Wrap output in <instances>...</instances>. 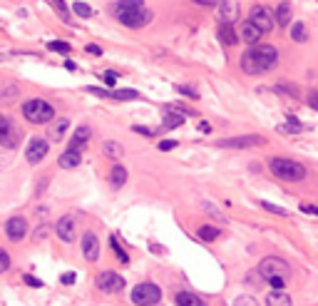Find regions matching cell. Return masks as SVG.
<instances>
[{
  "label": "cell",
  "instance_id": "1",
  "mask_svg": "<svg viewBox=\"0 0 318 306\" xmlns=\"http://www.w3.org/2000/svg\"><path fill=\"white\" fill-rule=\"evenodd\" d=\"M278 62V50L273 45H254L251 50H246L241 55V70L249 75H259L271 70Z\"/></svg>",
  "mask_w": 318,
  "mask_h": 306
},
{
  "label": "cell",
  "instance_id": "2",
  "mask_svg": "<svg viewBox=\"0 0 318 306\" xmlns=\"http://www.w3.org/2000/svg\"><path fill=\"white\" fill-rule=\"evenodd\" d=\"M112 13L124 28H142L152 20V10H147L142 0H119L112 5Z\"/></svg>",
  "mask_w": 318,
  "mask_h": 306
},
{
  "label": "cell",
  "instance_id": "3",
  "mask_svg": "<svg viewBox=\"0 0 318 306\" xmlns=\"http://www.w3.org/2000/svg\"><path fill=\"white\" fill-rule=\"evenodd\" d=\"M268 170L276 180L283 182H301L306 180V167L296 160H286V157H271L268 160Z\"/></svg>",
  "mask_w": 318,
  "mask_h": 306
},
{
  "label": "cell",
  "instance_id": "4",
  "mask_svg": "<svg viewBox=\"0 0 318 306\" xmlns=\"http://www.w3.org/2000/svg\"><path fill=\"white\" fill-rule=\"evenodd\" d=\"M23 115H25V120L33 122V124H50V122L55 120L53 105L45 102V100H40V97L28 100V102L23 105Z\"/></svg>",
  "mask_w": 318,
  "mask_h": 306
},
{
  "label": "cell",
  "instance_id": "5",
  "mask_svg": "<svg viewBox=\"0 0 318 306\" xmlns=\"http://www.w3.org/2000/svg\"><path fill=\"white\" fill-rule=\"evenodd\" d=\"M162 301V289L152 281H142L132 289V304L134 306H157Z\"/></svg>",
  "mask_w": 318,
  "mask_h": 306
},
{
  "label": "cell",
  "instance_id": "6",
  "mask_svg": "<svg viewBox=\"0 0 318 306\" xmlns=\"http://www.w3.org/2000/svg\"><path fill=\"white\" fill-rule=\"evenodd\" d=\"M259 274L264 276V279H286L288 274H291V266L283 261V259H278V256H266V259H261V264H259Z\"/></svg>",
  "mask_w": 318,
  "mask_h": 306
},
{
  "label": "cell",
  "instance_id": "7",
  "mask_svg": "<svg viewBox=\"0 0 318 306\" xmlns=\"http://www.w3.org/2000/svg\"><path fill=\"white\" fill-rule=\"evenodd\" d=\"M48 152H50V142L45 137H30V142L25 147V160L30 165H40L48 157Z\"/></svg>",
  "mask_w": 318,
  "mask_h": 306
},
{
  "label": "cell",
  "instance_id": "8",
  "mask_svg": "<svg viewBox=\"0 0 318 306\" xmlns=\"http://www.w3.org/2000/svg\"><path fill=\"white\" fill-rule=\"evenodd\" d=\"M18 142H20V129L5 115H0V144L5 149H15Z\"/></svg>",
  "mask_w": 318,
  "mask_h": 306
},
{
  "label": "cell",
  "instance_id": "9",
  "mask_svg": "<svg viewBox=\"0 0 318 306\" xmlns=\"http://www.w3.org/2000/svg\"><path fill=\"white\" fill-rule=\"evenodd\" d=\"M97 289L105 294H119L124 289V279L117 271H102L97 276Z\"/></svg>",
  "mask_w": 318,
  "mask_h": 306
},
{
  "label": "cell",
  "instance_id": "10",
  "mask_svg": "<svg viewBox=\"0 0 318 306\" xmlns=\"http://www.w3.org/2000/svg\"><path fill=\"white\" fill-rule=\"evenodd\" d=\"M249 20H251L261 33H268V30H273V25H276L273 15H271V13H268V8H264V5H254V8H251Z\"/></svg>",
  "mask_w": 318,
  "mask_h": 306
},
{
  "label": "cell",
  "instance_id": "11",
  "mask_svg": "<svg viewBox=\"0 0 318 306\" xmlns=\"http://www.w3.org/2000/svg\"><path fill=\"white\" fill-rule=\"evenodd\" d=\"M216 144H219V147H231V149H244V147H259V144H264V137H261V134L226 137V139H219Z\"/></svg>",
  "mask_w": 318,
  "mask_h": 306
},
{
  "label": "cell",
  "instance_id": "12",
  "mask_svg": "<svg viewBox=\"0 0 318 306\" xmlns=\"http://www.w3.org/2000/svg\"><path fill=\"white\" fill-rule=\"evenodd\" d=\"M216 13H219L221 25H234L239 20V0H219Z\"/></svg>",
  "mask_w": 318,
  "mask_h": 306
},
{
  "label": "cell",
  "instance_id": "13",
  "mask_svg": "<svg viewBox=\"0 0 318 306\" xmlns=\"http://www.w3.org/2000/svg\"><path fill=\"white\" fill-rule=\"evenodd\" d=\"M5 234H8V239H13V242H23L25 234H28V219H25V217H10V219L5 222Z\"/></svg>",
  "mask_w": 318,
  "mask_h": 306
},
{
  "label": "cell",
  "instance_id": "14",
  "mask_svg": "<svg viewBox=\"0 0 318 306\" xmlns=\"http://www.w3.org/2000/svg\"><path fill=\"white\" fill-rule=\"evenodd\" d=\"M82 254L87 261H97L100 259V239L95 232H85L82 234Z\"/></svg>",
  "mask_w": 318,
  "mask_h": 306
},
{
  "label": "cell",
  "instance_id": "15",
  "mask_svg": "<svg viewBox=\"0 0 318 306\" xmlns=\"http://www.w3.org/2000/svg\"><path fill=\"white\" fill-rule=\"evenodd\" d=\"M264 38V33L251 23V20H244L241 25H239V40L241 43H249V45H259V40Z\"/></svg>",
  "mask_w": 318,
  "mask_h": 306
},
{
  "label": "cell",
  "instance_id": "16",
  "mask_svg": "<svg viewBox=\"0 0 318 306\" xmlns=\"http://www.w3.org/2000/svg\"><path fill=\"white\" fill-rule=\"evenodd\" d=\"M55 232H57V237H60V242H65V244H72L75 242V219L67 214V217H60L57 219V227H55Z\"/></svg>",
  "mask_w": 318,
  "mask_h": 306
},
{
  "label": "cell",
  "instance_id": "17",
  "mask_svg": "<svg viewBox=\"0 0 318 306\" xmlns=\"http://www.w3.org/2000/svg\"><path fill=\"white\" fill-rule=\"evenodd\" d=\"M90 137H92V129L87 127V124H82V127H77L75 129V134H72V139H70V147L67 149H75V152H80L87 142H90Z\"/></svg>",
  "mask_w": 318,
  "mask_h": 306
},
{
  "label": "cell",
  "instance_id": "18",
  "mask_svg": "<svg viewBox=\"0 0 318 306\" xmlns=\"http://www.w3.org/2000/svg\"><path fill=\"white\" fill-rule=\"evenodd\" d=\"M80 162H82V155L75 152V149H65L60 155V160H57V165L62 170H75V167H80Z\"/></svg>",
  "mask_w": 318,
  "mask_h": 306
},
{
  "label": "cell",
  "instance_id": "19",
  "mask_svg": "<svg viewBox=\"0 0 318 306\" xmlns=\"http://www.w3.org/2000/svg\"><path fill=\"white\" fill-rule=\"evenodd\" d=\"M273 20H276V25H278V28L291 25V20H293L291 3H278V8H276V13H273Z\"/></svg>",
  "mask_w": 318,
  "mask_h": 306
},
{
  "label": "cell",
  "instance_id": "20",
  "mask_svg": "<svg viewBox=\"0 0 318 306\" xmlns=\"http://www.w3.org/2000/svg\"><path fill=\"white\" fill-rule=\"evenodd\" d=\"M174 304H177V306H207L204 299H199V296L192 294V291H177V294H174Z\"/></svg>",
  "mask_w": 318,
  "mask_h": 306
},
{
  "label": "cell",
  "instance_id": "21",
  "mask_svg": "<svg viewBox=\"0 0 318 306\" xmlns=\"http://www.w3.org/2000/svg\"><path fill=\"white\" fill-rule=\"evenodd\" d=\"M67 127H70V120H67V117L53 120V122H50V139H53V142H60V139L65 137Z\"/></svg>",
  "mask_w": 318,
  "mask_h": 306
},
{
  "label": "cell",
  "instance_id": "22",
  "mask_svg": "<svg viewBox=\"0 0 318 306\" xmlns=\"http://www.w3.org/2000/svg\"><path fill=\"white\" fill-rule=\"evenodd\" d=\"M216 35H219V40H221L224 45H236V43H239V33L234 30V25H219Z\"/></svg>",
  "mask_w": 318,
  "mask_h": 306
},
{
  "label": "cell",
  "instance_id": "23",
  "mask_svg": "<svg viewBox=\"0 0 318 306\" xmlns=\"http://www.w3.org/2000/svg\"><path fill=\"white\" fill-rule=\"evenodd\" d=\"M102 152L109 157V160H122V155H124V149H122V144L119 142H114V139H107L105 144H102Z\"/></svg>",
  "mask_w": 318,
  "mask_h": 306
},
{
  "label": "cell",
  "instance_id": "24",
  "mask_svg": "<svg viewBox=\"0 0 318 306\" xmlns=\"http://www.w3.org/2000/svg\"><path fill=\"white\" fill-rule=\"evenodd\" d=\"M266 306H291V296L286 291H271L266 296Z\"/></svg>",
  "mask_w": 318,
  "mask_h": 306
},
{
  "label": "cell",
  "instance_id": "25",
  "mask_svg": "<svg viewBox=\"0 0 318 306\" xmlns=\"http://www.w3.org/2000/svg\"><path fill=\"white\" fill-rule=\"evenodd\" d=\"M109 182H112L114 187H122V184L127 182V170H124L122 165H114L112 172H109Z\"/></svg>",
  "mask_w": 318,
  "mask_h": 306
},
{
  "label": "cell",
  "instance_id": "26",
  "mask_svg": "<svg viewBox=\"0 0 318 306\" xmlns=\"http://www.w3.org/2000/svg\"><path fill=\"white\" fill-rule=\"evenodd\" d=\"M291 38H293L296 43H306V40H308V30H306V25H303L301 20H296V23H293V28H291Z\"/></svg>",
  "mask_w": 318,
  "mask_h": 306
},
{
  "label": "cell",
  "instance_id": "27",
  "mask_svg": "<svg viewBox=\"0 0 318 306\" xmlns=\"http://www.w3.org/2000/svg\"><path fill=\"white\" fill-rule=\"evenodd\" d=\"M197 237H199V239H204V242H214V239H219V229H216V227L204 224V227H199V229H197Z\"/></svg>",
  "mask_w": 318,
  "mask_h": 306
},
{
  "label": "cell",
  "instance_id": "28",
  "mask_svg": "<svg viewBox=\"0 0 318 306\" xmlns=\"http://www.w3.org/2000/svg\"><path fill=\"white\" fill-rule=\"evenodd\" d=\"M184 124V115L179 112H167L164 117V129H174V127H182Z\"/></svg>",
  "mask_w": 318,
  "mask_h": 306
},
{
  "label": "cell",
  "instance_id": "29",
  "mask_svg": "<svg viewBox=\"0 0 318 306\" xmlns=\"http://www.w3.org/2000/svg\"><path fill=\"white\" fill-rule=\"evenodd\" d=\"M109 100H139L137 90H114L109 92Z\"/></svg>",
  "mask_w": 318,
  "mask_h": 306
},
{
  "label": "cell",
  "instance_id": "30",
  "mask_svg": "<svg viewBox=\"0 0 318 306\" xmlns=\"http://www.w3.org/2000/svg\"><path fill=\"white\" fill-rule=\"evenodd\" d=\"M109 246L114 249V254H117V259L122 261V264H129V254L119 246V242H117V237H109Z\"/></svg>",
  "mask_w": 318,
  "mask_h": 306
},
{
  "label": "cell",
  "instance_id": "31",
  "mask_svg": "<svg viewBox=\"0 0 318 306\" xmlns=\"http://www.w3.org/2000/svg\"><path fill=\"white\" fill-rule=\"evenodd\" d=\"M50 3H53V8L60 13V18H62L65 23H72V20H70V10H67V5H65V0H50Z\"/></svg>",
  "mask_w": 318,
  "mask_h": 306
},
{
  "label": "cell",
  "instance_id": "32",
  "mask_svg": "<svg viewBox=\"0 0 318 306\" xmlns=\"http://www.w3.org/2000/svg\"><path fill=\"white\" fill-rule=\"evenodd\" d=\"M231 306H261V304H259V299H254V296H249V294H241V296L234 299Z\"/></svg>",
  "mask_w": 318,
  "mask_h": 306
},
{
  "label": "cell",
  "instance_id": "33",
  "mask_svg": "<svg viewBox=\"0 0 318 306\" xmlns=\"http://www.w3.org/2000/svg\"><path fill=\"white\" fill-rule=\"evenodd\" d=\"M72 10H75V13H77L80 18H90V15H92V8H90L87 3H82V0H75Z\"/></svg>",
  "mask_w": 318,
  "mask_h": 306
},
{
  "label": "cell",
  "instance_id": "34",
  "mask_svg": "<svg viewBox=\"0 0 318 306\" xmlns=\"http://www.w3.org/2000/svg\"><path fill=\"white\" fill-rule=\"evenodd\" d=\"M281 132H301L303 129V124L296 120V117H288V124H283V127H278Z\"/></svg>",
  "mask_w": 318,
  "mask_h": 306
},
{
  "label": "cell",
  "instance_id": "35",
  "mask_svg": "<svg viewBox=\"0 0 318 306\" xmlns=\"http://www.w3.org/2000/svg\"><path fill=\"white\" fill-rule=\"evenodd\" d=\"M261 207H264L266 212H271V214H278V217H288V209H283V207H276V204H271V202H261Z\"/></svg>",
  "mask_w": 318,
  "mask_h": 306
},
{
  "label": "cell",
  "instance_id": "36",
  "mask_svg": "<svg viewBox=\"0 0 318 306\" xmlns=\"http://www.w3.org/2000/svg\"><path fill=\"white\" fill-rule=\"evenodd\" d=\"M276 92H286V95H291V97H298V90H296L293 85H288V82H278V85H276Z\"/></svg>",
  "mask_w": 318,
  "mask_h": 306
},
{
  "label": "cell",
  "instance_id": "37",
  "mask_svg": "<svg viewBox=\"0 0 318 306\" xmlns=\"http://www.w3.org/2000/svg\"><path fill=\"white\" fill-rule=\"evenodd\" d=\"M48 48L55 50V53H70V45L62 43V40H53V43H48Z\"/></svg>",
  "mask_w": 318,
  "mask_h": 306
},
{
  "label": "cell",
  "instance_id": "38",
  "mask_svg": "<svg viewBox=\"0 0 318 306\" xmlns=\"http://www.w3.org/2000/svg\"><path fill=\"white\" fill-rule=\"evenodd\" d=\"M8 269H10V256H8L5 249H0V274L8 271Z\"/></svg>",
  "mask_w": 318,
  "mask_h": 306
},
{
  "label": "cell",
  "instance_id": "39",
  "mask_svg": "<svg viewBox=\"0 0 318 306\" xmlns=\"http://www.w3.org/2000/svg\"><path fill=\"white\" fill-rule=\"evenodd\" d=\"M102 80L112 87V85H117V80H119V75L114 72V70H107V72H102Z\"/></svg>",
  "mask_w": 318,
  "mask_h": 306
},
{
  "label": "cell",
  "instance_id": "40",
  "mask_svg": "<svg viewBox=\"0 0 318 306\" xmlns=\"http://www.w3.org/2000/svg\"><path fill=\"white\" fill-rule=\"evenodd\" d=\"M179 142L177 139H162V142H159V149H162V152H169V149H174Z\"/></svg>",
  "mask_w": 318,
  "mask_h": 306
},
{
  "label": "cell",
  "instance_id": "41",
  "mask_svg": "<svg viewBox=\"0 0 318 306\" xmlns=\"http://www.w3.org/2000/svg\"><path fill=\"white\" fill-rule=\"evenodd\" d=\"M177 90H179L182 95H189L192 100H197V97H199V92H197V90H192V87H187V85H177Z\"/></svg>",
  "mask_w": 318,
  "mask_h": 306
},
{
  "label": "cell",
  "instance_id": "42",
  "mask_svg": "<svg viewBox=\"0 0 318 306\" xmlns=\"http://www.w3.org/2000/svg\"><path fill=\"white\" fill-rule=\"evenodd\" d=\"M23 279H25V284H28V286H35V289H40V286H43V281H40L38 276H33V274H25Z\"/></svg>",
  "mask_w": 318,
  "mask_h": 306
},
{
  "label": "cell",
  "instance_id": "43",
  "mask_svg": "<svg viewBox=\"0 0 318 306\" xmlns=\"http://www.w3.org/2000/svg\"><path fill=\"white\" fill-rule=\"evenodd\" d=\"M60 281H62L65 286H70V284H75V271H65V274L60 276Z\"/></svg>",
  "mask_w": 318,
  "mask_h": 306
},
{
  "label": "cell",
  "instance_id": "44",
  "mask_svg": "<svg viewBox=\"0 0 318 306\" xmlns=\"http://www.w3.org/2000/svg\"><path fill=\"white\" fill-rule=\"evenodd\" d=\"M132 129H134V132H139V134H147V137H154V134H157L154 129H149V127H139V124H134Z\"/></svg>",
  "mask_w": 318,
  "mask_h": 306
},
{
  "label": "cell",
  "instance_id": "45",
  "mask_svg": "<svg viewBox=\"0 0 318 306\" xmlns=\"http://www.w3.org/2000/svg\"><path fill=\"white\" fill-rule=\"evenodd\" d=\"M194 5H202V8H209V5H219V0H192Z\"/></svg>",
  "mask_w": 318,
  "mask_h": 306
},
{
  "label": "cell",
  "instance_id": "46",
  "mask_svg": "<svg viewBox=\"0 0 318 306\" xmlns=\"http://www.w3.org/2000/svg\"><path fill=\"white\" fill-rule=\"evenodd\" d=\"M268 281H271L273 291H281V289H283V284H286V279H278V276H276V279H268Z\"/></svg>",
  "mask_w": 318,
  "mask_h": 306
},
{
  "label": "cell",
  "instance_id": "47",
  "mask_svg": "<svg viewBox=\"0 0 318 306\" xmlns=\"http://www.w3.org/2000/svg\"><path fill=\"white\" fill-rule=\"evenodd\" d=\"M308 105H311L313 110H318V92H316V90L308 95Z\"/></svg>",
  "mask_w": 318,
  "mask_h": 306
},
{
  "label": "cell",
  "instance_id": "48",
  "mask_svg": "<svg viewBox=\"0 0 318 306\" xmlns=\"http://www.w3.org/2000/svg\"><path fill=\"white\" fill-rule=\"evenodd\" d=\"M301 209H303L306 214H313V217H318V207H313V204H303Z\"/></svg>",
  "mask_w": 318,
  "mask_h": 306
},
{
  "label": "cell",
  "instance_id": "49",
  "mask_svg": "<svg viewBox=\"0 0 318 306\" xmlns=\"http://www.w3.org/2000/svg\"><path fill=\"white\" fill-rule=\"evenodd\" d=\"M87 53L90 55H102V48L100 45H87Z\"/></svg>",
  "mask_w": 318,
  "mask_h": 306
}]
</instances>
